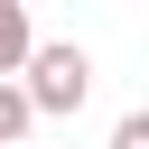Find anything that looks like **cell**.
<instances>
[{
  "instance_id": "obj_1",
  "label": "cell",
  "mask_w": 149,
  "mask_h": 149,
  "mask_svg": "<svg viewBox=\"0 0 149 149\" xmlns=\"http://www.w3.org/2000/svg\"><path fill=\"white\" fill-rule=\"evenodd\" d=\"M19 74H28L37 112H84V93H93V56H84V47H37Z\"/></svg>"
},
{
  "instance_id": "obj_2",
  "label": "cell",
  "mask_w": 149,
  "mask_h": 149,
  "mask_svg": "<svg viewBox=\"0 0 149 149\" xmlns=\"http://www.w3.org/2000/svg\"><path fill=\"white\" fill-rule=\"evenodd\" d=\"M37 56V28H28V0H0V74H19Z\"/></svg>"
},
{
  "instance_id": "obj_3",
  "label": "cell",
  "mask_w": 149,
  "mask_h": 149,
  "mask_svg": "<svg viewBox=\"0 0 149 149\" xmlns=\"http://www.w3.org/2000/svg\"><path fill=\"white\" fill-rule=\"evenodd\" d=\"M37 121H47V112H37V93H28V84H9V74H0V149H9V140H28V130H37Z\"/></svg>"
},
{
  "instance_id": "obj_4",
  "label": "cell",
  "mask_w": 149,
  "mask_h": 149,
  "mask_svg": "<svg viewBox=\"0 0 149 149\" xmlns=\"http://www.w3.org/2000/svg\"><path fill=\"white\" fill-rule=\"evenodd\" d=\"M112 149H149V112H121L112 121Z\"/></svg>"
}]
</instances>
